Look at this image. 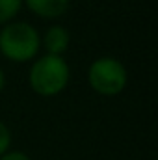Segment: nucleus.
Returning <instances> with one entry per match:
<instances>
[{
  "instance_id": "1",
  "label": "nucleus",
  "mask_w": 158,
  "mask_h": 160,
  "mask_svg": "<svg viewBox=\"0 0 158 160\" xmlns=\"http://www.w3.org/2000/svg\"><path fill=\"white\" fill-rule=\"evenodd\" d=\"M71 80V69L63 56L43 54L34 60L28 71V84L39 97L60 95Z\"/></svg>"
},
{
  "instance_id": "2",
  "label": "nucleus",
  "mask_w": 158,
  "mask_h": 160,
  "mask_svg": "<svg viewBox=\"0 0 158 160\" xmlns=\"http://www.w3.org/2000/svg\"><path fill=\"white\" fill-rule=\"evenodd\" d=\"M41 48L37 28L24 21H11L0 30V54L15 63L36 60Z\"/></svg>"
},
{
  "instance_id": "3",
  "label": "nucleus",
  "mask_w": 158,
  "mask_h": 160,
  "mask_svg": "<svg viewBox=\"0 0 158 160\" xmlns=\"http://www.w3.org/2000/svg\"><path fill=\"white\" fill-rule=\"evenodd\" d=\"M87 82L95 93L102 97H116L125 91L128 84V73L117 58L101 56L89 63Z\"/></svg>"
},
{
  "instance_id": "4",
  "label": "nucleus",
  "mask_w": 158,
  "mask_h": 160,
  "mask_svg": "<svg viewBox=\"0 0 158 160\" xmlns=\"http://www.w3.org/2000/svg\"><path fill=\"white\" fill-rule=\"evenodd\" d=\"M71 45V34L62 24H52L47 28V32L41 36V47L45 48V54L52 56H63L65 50Z\"/></svg>"
},
{
  "instance_id": "5",
  "label": "nucleus",
  "mask_w": 158,
  "mask_h": 160,
  "mask_svg": "<svg viewBox=\"0 0 158 160\" xmlns=\"http://www.w3.org/2000/svg\"><path fill=\"white\" fill-rule=\"evenodd\" d=\"M22 6L41 19H58L69 11L71 0H22Z\"/></svg>"
},
{
  "instance_id": "6",
  "label": "nucleus",
  "mask_w": 158,
  "mask_h": 160,
  "mask_svg": "<svg viewBox=\"0 0 158 160\" xmlns=\"http://www.w3.org/2000/svg\"><path fill=\"white\" fill-rule=\"evenodd\" d=\"M22 8V0H0V26L11 22Z\"/></svg>"
},
{
  "instance_id": "7",
  "label": "nucleus",
  "mask_w": 158,
  "mask_h": 160,
  "mask_svg": "<svg viewBox=\"0 0 158 160\" xmlns=\"http://www.w3.org/2000/svg\"><path fill=\"white\" fill-rule=\"evenodd\" d=\"M9 147H11V130L4 121H0V157L7 153Z\"/></svg>"
},
{
  "instance_id": "8",
  "label": "nucleus",
  "mask_w": 158,
  "mask_h": 160,
  "mask_svg": "<svg viewBox=\"0 0 158 160\" xmlns=\"http://www.w3.org/2000/svg\"><path fill=\"white\" fill-rule=\"evenodd\" d=\"M0 160H32L26 153H22V151H7V153H4L2 157H0Z\"/></svg>"
},
{
  "instance_id": "9",
  "label": "nucleus",
  "mask_w": 158,
  "mask_h": 160,
  "mask_svg": "<svg viewBox=\"0 0 158 160\" xmlns=\"http://www.w3.org/2000/svg\"><path fill=\"white\" fill-rule=\"evenodd\" d=\"M4 86H6V75H4V71L0 69V93H2V89H4Z\"/></svg>"
}]
</instances>
